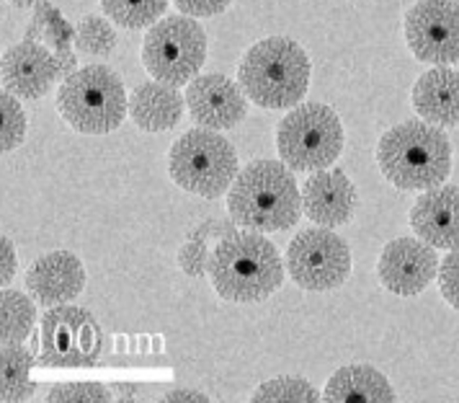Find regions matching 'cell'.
<instances>
[{"mask_svg": "<svg viewBox=\"0 0 459 403\" xmlns=\"http://www.w3.org/2000/svg\"><path fill=\"white\" fill-rule=\"evenodd\" d=\"M346 145L341 117L328 104L307 101L294 107L276 127L279 158L299 173L331 169Z\"/></svg>", "mask_w": 459, "mask_h": 403, "instance_id": "7", "label": "cell"}, {"mask_svg": "<svg viewBox=\"0 0 459 403\" xmlns=\"http://www.w3.org/2000/svg\"><path fill=\"white\" fill-rule=\"evenodd\" d=\"M3 382H0V399L5 403L26 401L34 396V385L29 382L31 375V352L22 344H3Z\"/></svg>", "mask_w": 459, "mask_h": 403, "instance_id": "21", "label": "cell"}, {"mask_svg": "<svg viewBox=\"0 0 459 403\" xmlns=\"http://www.w3.org/2000/svg\"><path fill=\"white\" fill-rule=\"evenodd\" d=\"M37 323V305L31 297L19 290H3L0 295V326H3V344H22L29 339Z\"/></svg>", "mask_w": 459, "mask_h": 403, "instance_id": "22", "label": "cell"}, {"mask_svg": "<svg viewBox=\"0 0 459 403\" xmlns=\"http://www.w3.org/2000/svg\"><path fill=\"white\" fill-rule=\"evenodd\" d=\"M57 111L81 135H108L129 114L126 88L111 67L85 65L60 85Z\"/></svg>", "mask_w": 459, "mask_h": 403, "instance_id": "5", "label": "cell"}, {"mask_svg": "<svg viewBox=\"0 0 459 403\" xmlns=\"http://www.w3.org/2000/svg\"><path fill=\"white\" fill-rule=\"evenodd\" d=\"M0 78H3V88L16 93L19 99L26 101L42 99L60 78L57 55H52L42 42L23 39L22 44L5 49L0 63Z\"/></svg>", "mask_w": 459, "mask_h": 403, "instance_id": "14", "label": "cell"}, {"mask_svg": "<svg viewBox=\"0 0 459 403\" xmlns=\"http://www.w3.org/2000/svg\"><path fill=\"white\" fill-rule=\"evenodd\" d=\"M212 290L228 302H264L284 285L279 249L258 231L228 233L209 256Z\"/></svg>", "mask_w": 459, "mask_h": 403, "instance_id": "1", "label": "cell"}, {"mask_svg": "<svg viewBox=\"0 0 459 403\" xmlns=\"http://www.w3.org/2000/svg\"><path fill=\"white\" fill-rule=\"evenodd\" d=\"M163 401H209L207 393L194 390V388H173L163 396Z\"/></svg>", "mask_w": 459, "mask_h": 403, "instance_id": "33", "label": "cell"}, {"mask_svg": "<svg viewBox=\"0 0 459 403\" xmlns=\"http://www.w3.org/2000/svg\"><path fill=\"white\" fill-rule=\"evenodd\" d=\"M411 228L434 249H459V187L438 184L423 191L411 207Z\"/></svg>", "mask_w": 459, "mask_h": 403, "instance_id": "16", "label": "cell"}, {"mask_svg": "<svg viewBox=\"0 0 459 403\" xmlns=\"http://www.w3.org/2000/svg\"><path fill=\"white\" fill-rule=\"evenodd\" d=\"M186 107V96L176 91V85L147 81L134 88L129 96V117L132 122L145 132H168L173 129Z\"/></svg>", "mask_w": 459, "mask_h": 403, "instance_id": "19", "label": "cell"}, {"mask_svg": "<svg viewBox=\"0 0 459 403\" xmlns=\"http://www.w3.org/2000/svg\"><path fill=\"white\" fill-rule=\"evenodd\" d=\"M44 39L57 49H67V44L73 39V29L63 22V16L52 5H49L47 19H44Z\"/></svg>", "mask_w": 459, "mask_h": 403, "instance_id": "31", "label": "cell"}, {"mask_svg": "<svg viewBox=\"0 0 459 403\" xmlns=\"http://www.w3.org/2000/svg\"><path fill=\"white\" fill-rule=\"evenodd\" d=\"M114 399V390H108L99 382H63L47 390L44 401H99L106 403Z\"/></svg>", "mask_w": 459, "mask_h": 403, "instance_id": "27", "label": "cell"}, {"mask_svg": "<svg viewBox=\"0 0 459 403\" xmlns=\"http://www.w3.org/2000/svg\"><path fill=\"white\" fill-rule=\"evenodd\" d=\"M0 243H3V272H0V282H3V285H8V282L16 276L19 258H16V249H13V243H11V238H8V235H3V238H0Z\"/></svg>", "mask_w": 459, "mask_h": 403, "instance_id": "32", "label": "cell"}, {"mask_svg": "<svg viewBox=\"0 0 459 403\" xmlns=\"http://www.w3.org/2000/svg\"><path fill=\"white\" fill-rule=\"evenodd\" d=\"M299 210L302 194L292 169L281 158L248 163L228 191V213L232 223L258 233L290 231L299 220Z\"/></svg>", "mask_w": 459, "mask_h": 403, "instance_id": "2", "label": "cell"}, {"mask_svg": "<svg viewBox=\"0 0 459 403\" xmlns=\"http://www.w3.org/2000/svg\"><path fill=\"white\" fill-rule=\"evenodd\" d=\"M168 173L188 194L217 199L238 179V153L217 129H188L168 150Z\"/></svg>", "mask_w": 459, "mask_h": 403, "instance_id": "6", "label": "cell"}, {"mask_svg": "<svg viewBox=\"0 0 459 403\" xmlns=\"http://www.w3.org/2000/svg\"><path fill=\"white\" fill-rule=\"evenodd\" d=\"M207 60V34L194 16H166L147 29L143 65L160 83L188 85Z\"/></svg>", "mask_w": 459, "mask_h": 403, "instance_id": "8", "label": "cell"}, {"mask_svg": "<svg viewBox=\"0 0 459 403\" xmlns=\"http://www.w3.org/2000/svg\"><path fill=\"white\" fill-rule=\"evenodd\" d=\"M75 47L83 55H108L117 47L114 26L101 16H83L75 26Z\"/></svg>", "mask_w": 459, "mask_h": 403, "instance_id": "25", "label": "cell"}, {"mask_svg": "<svg viewBox=\"0 0 459 403\" xmlns=\"http://www.w3.org/2000/svg\"><path fill=\"white\" fill-rule=\"evenodd\" d=\"M11 5H16V8H34V5H39V3H47V0H8Z\"/></svg>", "mask_w": 459, "mask_h": 403, "instance_id": "36", "label": "cell"}, {"mask_svg": "<svg viewBox=\"0 0 459 403\" xmlns=\"http://www.w3.org/2000/svg\"><path fill=\"white\" fill-rule=\"evenodd\" d=\"M377 166L403 191L434 189L452 173V143L426 119H408L387 129L377 143Z\"/></svg>", "mask_w": 459, "mask_h": 403, "instance_id": "3", "label": "cell"}, {"mask_svg": "<svg viewBox=\"0 0 459 403\" xmlns=\"http://www.w3.org/2000/svg\"><path fill=\"white\" fill-rule=\"evenodd\" d=\"M101 8L122 29H150L163 19L168 0H101Z\"/></svg>", "mask_w": 459, "mask_h": 403, "instance_id": "23", "label": "cell"}, {"mask_svg": "<svg viewBox=\"0 0 459 403\" xmlns=\"http://www.w3.org/2000/svg\"><path fill=\"white\" fill-rule=\"evenodd\" d=\"M438 290H441L444 300L455 311H459V249L444 256V261L438 267Z\"/></svg>", "mask_w": 459, "mask_h": 403, "instance_id": "28", "label": "cell"}, {"mask_svg": "<svg viewBox=\"0 0 459 403\" xmlns=\"http://www.w3.org/2000/svg\"><path fill=\"white\" fill-rule=\"evenodd\" d=\"M0 107H3V153H13L26 140V114L19 104V96L11 91H3Z\"/></svg>", "mask_w": 459, "mask_h": 403, "instance_id": "26", "label": "cell"}, {"mask_svg": "<svg viewBox=\"0 0 459 403\" xmlns=\"http://www.w3.org/2000/svg\"><path fill=\"white\" fill-rule=\"evenodd\" d=\"M57 70H60V78H67L78 70V57L73 55V49H57Z\"/></svg>", "mask_w": 459, "mask_h": 403, "instance_id": "34", "label": "cell"}, {"mask_svg": "<svg viewBox=\"0 0 459 403\" xmlns=\"http://www.w3.org/2000/svg\"><path fill=\"white\" fill-rule=\"evenodd\" d=\"M209 251L202 241H188L178 251V267L188 276H204L209 272Z\"/></svg>", "mask_w": 459, "mask_h": 403, "instance_id": "29", "label": "cell"}, {"mask_svg": "<svg viewBox=\"0 0 459 403\" xmlns=\"http://www.w3.org/2000/svg\"><path fill=\"white\" fill-rule=\"evenodd\" d=\"M310 57L305 47L290 37H266L243 55L238 83L255 107L294 109L310 88Z\"/></svg>", "mask_w": 459, "mask_h": 403, "instance_id": "4", "label": "cell"}, {"mask_svg": "<svg viewBox=\"0 0 459 403\" xmlns=\"http://www.w3.org/2000/svg\"><path fill=\"white\" fill-rule=\"evenodd\" d=\"M438 256L423 238H395L377 258V276L387 293L400 297L420 295L438 275Z\"/></svg>", "mask_w": 459, "mask_h": 403, "instance_id": "12", "label": "cell"}, {"mask_svg": "<svg viewBox=\"0 0 459 403\" xmlns=\"http://www.w3.org/2000/svg\"><path fill=\"white\" fill-rule=\"evenodd\" d=\"M114 393H117V396H122L125 401H129V399H134V396H137V388H134V385H117V388H114Z\"/></svg>", "mask_w": 459, "mask_h": 403, "instance_id": "35", "label": "cell"}, {"mask_svg": "<svg viewBox=\"0 0 459 403\" xmlns=\"http://www.w3.org/2000/svg\"><path fill=\"white\" fill-rule=\"evenodd\" d=\"M405 42L426 65L459 63V3L418 0L405 13Z\"/></svg>", "mask_w": 459, "mask_h": 403, "instance_id": "11", "label": "cell"}, {"mask_svg": "<svg viewBox=\"0 0 459 403\" xmlns=\"http://www.w3.org/2000/svg\"><path fill=\"white\" fill-rule=\"evenodd\" d=\"M287 272L297 287L328 293L351 275V249L333 228L317 225L299 231L287 249Z\"/></svg>", "mask_w": 459, "mask_h": 403, "instance_id": "9", "label": "cell"}, {"mask_svg": "<svg viewBox=\"0 0 459 403\" xmlns=\"http://www.w3.org/2000/svg\"><path fill=\"white\" fill-rule=\"evenodd\" d=\"M395 388L369 364H346L335 370L323 390V401H395Z\"/></svg>", "mask_w": 459, "mask_h": 403, "instance_id": "20", "label": "cell"}, {"mask_svg": "<svg viewBox=\"0 0 459 403\" xmlns=\"http://www.w3.org/2000/svg\"><path fill=\"white\" fill-rule=\"evenodd\" d=\"M413 109L420 119L438 127L459 125V70L434 65L413 85Z\"/></svg>", "mask_w": 459, "mask_h": 403, "instance_id": "18", "label": "cell"}, {"mask_svg": "<svg viewBox=\"0 0 459 403\" xmlns=\"http://www.w3.org/2000/svg\"><path fill=\"white\" fill-rule=\"evenodd\" d=\"M186 109L194 125L204 129H232L238 127L246 114L248 101L240 83L222 73L196 75L186 88Z\"/></svg>", "mask_w": 459, "mask_h": 403, "instance_id": "13", "label": "cell"}, {"mask_svg": "<svg viewBox=\"0 0 459 403\" xmlns=\"http://www.w3.org/2000/svg\"><path fill=\"white\" fill-rule=\"evenodd\" d=\"M356 207H359V194L354 181L343 171H315L302 187V213L315 225L341 228L351 223Z\"/></svg>", "mask_w": 459, "mask_h": 403, "instance_id": "15", "label": "cell"}, {"mask_svg": "<svg viewBox=\"0 0 459 403\" xmlns=\"http://www.w3.org/2000/svg\"><path fill=\"white\" fill-rule=\"evenodd\" d=\"M26 287L31 297H37V302L47 308L70 302L85 287L83 261L70 251H52L39 256L26 272Z\"/></svg>", "mask_w": 459, "mask_h": 403, "instance_id": "17", "label": "cell"}, {"mask_svg": "<svg viewBox=\"0 0 459 403\" xmlns=\"http://www.w3.org/2000/svg\"><path fill=\"white\" fill-rule=\"evenodd\" d=\"M251 401H320V390L305 378H273L253 390Z\"/></svg>", "mask_w": 459, "mask_h": 403, "instance_id": "24", "label": "cell"}, {"mask_svg": "<svg viewBox=\"0 0 459 403\" xmlns=\"http://www.w3.org/2000/svg\"><path fill=\"white\" fill-rule=\"evenodd\" d=\"M176 8L186 16L194 19H209V16H220L230 8L232 0H173Z\"/></svg>", "mask_w": 459, "mask_h": 403, "instance_id": "30", "label": "cell"}, {"mask_svg": "<svg viewBox=\"0 0 459 403\" xmlns=\"http://www.w3.org/2000/svg\"><path fill=\"white\" fill-rule=\"evenodd\" d=\"M104 331L91 311L78 305H52L42 316V364L91 367L101 357Z\"/></svg>", "mask_w": 459, "mask_h": 403, "instance_id": "10", "label": "cell"}]
</instances>
